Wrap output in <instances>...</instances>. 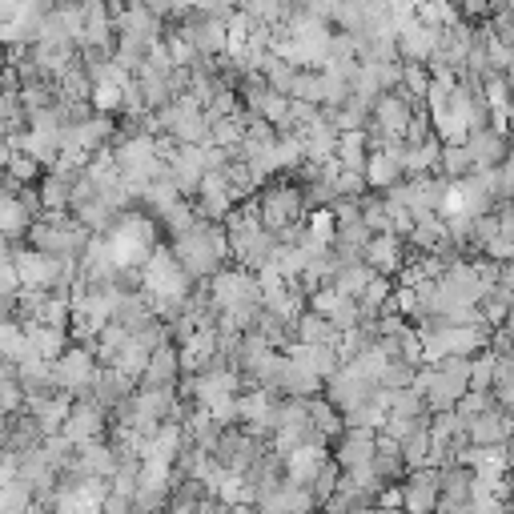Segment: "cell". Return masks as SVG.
Segmentation results:
<instances>
[{"mask_svg": "<svg viewBox=\"0 0 514 514\" xmlns=\"http://www.w3.org/2000/svg\"><path fill=\"white\" fill-rule=\"evenodd\" d=\"M257 217H262V225H266L274 237H282L286 229L302 225V221L310 217L306 197H302V185H298V181H274L262 197H257Z\"/></svg>", "mask_w": 514, "mask_h": 514, "instance_id": "1", "label": "cell"}, {"mask_svg": "<svg viewBox=\"0 0 514 514\" xmlns=\"http://www.w3.org/2000/svg\"><path fill=\"white\" fill-rule=\"evenodd\" d=\"M438 45H442V33L430 29V25H422L418 17H410L394 33V49H398V61L402 65H426L438 53Z\"/></svg>", "mask_w": 514, "mask_h": 514, "instance_id": "2", "label": "cell"}, {"mask_svg": "<svg viewBox=\"0 0 514 514\" xmlns=\"http://www.w3.org/2000/svg\"><path fill=\"white\" fill-rule=\"evenodd\" d=\"M362 262H366L374 274L390 278L394 270H402V237H398V233H374L370 245H366V253H362Z\"/></svg>", "mask_w": 514, "mask_h": 514, "instance_id": "3", "label": "cell"}, {"mask_svg": "<svg viewBox=\"0 0 514 514\" xmlns=\"http://www.w3.org/2000/svg\"><path fill=\"white\" fill-rule=\"evenodd\" d=\"M294 342H302V346H338L342 334H338L322 314L306 310V314L298 318V326H294Z\"/></svg>", "mask_w": 514, "mask_h": 514, "instance_id": "4", "label": "cell"}, {"mask_svg": "<svg viewBox=\"0 0 514 514\" xmlns=\"http://www.w3.org/2000/svg\"><path fill=\"white\" fill-rule=\"evenodd\" d=\"M438 502V478L434 474H414L406 486V510L410 514H430Z\"/></svg>", "mask_w": 514, "mask_h": 514, "instance_id": "5", "label": "cell"}, {"mask_svg": "<svg viewBox=\"0 0 514 514\" xmlns=\"http://www.w3.org/2000/svg\"><path fill=\"white\" fill-rule=\"evenodd\" d=\"M5 173L17 181V185H37L49 169L37 161V157H29V153H21V149H13V157H9V165H5Z\"/></svg>", "mask_w": 514, "mask_h": 514, "instance_id": "6", "label": "cell"}]
</instances>
